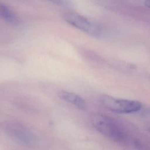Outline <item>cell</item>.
I'll list each match as a JSON object with an SVG mask.
<instances>
[{
	"instance_id": "obj_4",
	"label": "cell",
	"mask_w": 150,
	"mask_h": 150,
	"mask_svg": "<svg viewBox=\"0 0 150 150\" xmlns=\"http://www.w3.org/2000/svg\"><path fill=\"white\" fill-rule=\"evenodd\" d=\"M58 96L61 99L73 104L79 109L84 110L87 107L84 99L76 93L62 90L58 93Z\"/></svg>"
},
{
	"instance_id": "obj_3",
	"label": "cell",
	"mask_w": 150,
	"mask_h": 150,
	"mask_svg": "<svg viewBox=\"0 0 150 150\" xmlns=\"http://www.w3.org/2000/svg\"><path fill=\"white\" fill-rule=\"evenodd\" d=\"M63 18L69 24L88 35L98 36L100 33L101 29L98 25L77 13L66 12Z\"/></svg>"
},
{
	"instance_id": "obj_5",
	"label": "cell",
	"mask_w": 150,
	"mask_h": 150,
	"mask_svg": "<svg viewBox=\"0 0 150 150\" xmlns=\"http://www.w3.org/2000/svg\"><path fill=\"white\" fill-rule=\"evenodd\" d=\"M0 16L6 22L13 25H18L20 23L19 17L7 6L0 2Z\"/></svg>"
},
{
	"instance_id": "obj_1",
	"label": "cell",
	"mask_w": 150,
	"mask_h": 150,
	"mask_svg": "<svg viewBox=\"0 0 150 150\" xmlns=\"http://www.w3.org/2000/svg\"><path fill=\"white\" fill-rule=\"evenodd\" d=\"M94 128L102 135L117 142L127 141V135L122 127L113 119L101 114H93L90 117Z\"/></svg>"
},
{
	"instance_id": "obj_2",
	"label": "cell",
	"mask_w": 150,
	"mask_h": 150,
	"mask_svg": "<svg viewBox=\"0 0 150 150\" xmlns=\"http://www.w3.org/2000/svg\"><path fill=\"white\" fill-rule=\"evenodd\" d=\"M100 101L107 109L116 113H132L138 111L142 107L139 101L115 98L108 95H102Z\"/></svg>"
},
{
	"instance_id": "obj_7",
	"label": "cell",
	"mask_w": 150,
	"mask_h": 150,
	"mask_svg": "<svg viewBox=\"0 0 150 150\" xmlns=\"http://www.w3.org/2000/svg\"><path fill=\"white\" fill-rule=\"evenodd\" d=\"M47 1H49L50 2L56 3V4H60L62 2V0H47Z\"/></svg>"
},
{
	"instance_id": "obj_6",
	"label": "cell",
	"mask_w": 150,
	"mask_h": 150,
	"mask_svg": "<svg viewBox=\"0 0 150 150\" xmlns=\"http://www.w3.org/2000/svg\"><path fill=\"white\" fill-rule=\"evenodd\" d=\"M144 4L147 7V8H149L150 6V2H149V0H145L144 1Z\"/></svg>"
}]
</instances>
